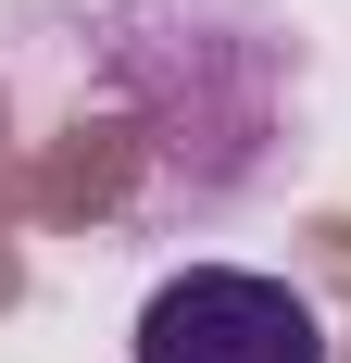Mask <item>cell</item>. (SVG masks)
<instances>
[{
  "label": "cell",
  "instance_id": "6da1fadb",
  "mask_svg": "<svg viewBox=\"0 0 351 363\" xmlns=\"http://www.w3.org/2000/svg\"><path fill=\"white\" fill-rule=\"evenodd\" d=\"M0 125L38 201L101 238H213L314 150L288 0H13Z\"/></svg>",
  "mask_w": 351,
  "mask_h": 363
},
{
  "label": "cell",
  "instance_id": "7a4b0ae2",
  "mask_svg": "<svg viewBox=\"0 0 351 363\" xmlns=\"http://www.w3.org/2000/svg\"><path fill=\"white\" fill-rule=\"evenodd\" d=\"M139 363H339L314 289H288L264 263H176L139 301Z\"/></svg>",
  "mask_w": 351,
  "mask_h": 363
}]
</instances>
